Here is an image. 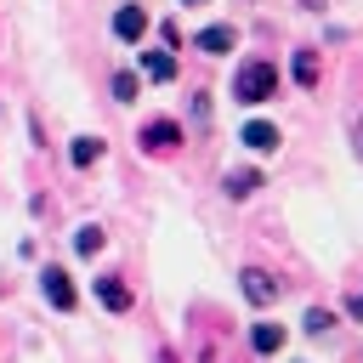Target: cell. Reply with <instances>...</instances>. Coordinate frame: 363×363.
<instances>
[{
	"instance_id": "6da1fadb",
	"label": "cell",
	"mask_w": 363,
	"mask_h": 363,
	"mask_svg": "<svg viewBox=\"0 0 363 363\" xmlns=\"http://www.w3.org/2000/svg\"><path fill=\"white\" fill-rule=\"evenodd\" d=\"M233 96L250 102V108L272 102V96H278V68H272V62H244V68L233 74Z\"/></svg>"
},
{
	"instance_id": "7a4b0ae2",
	"label": "cell",
	"mask_w": 363,
	"mask_h": 363,
	"mask_svg": "<svg viewBox=\"0 0 363 363\" xmlns=\"http://www.w3.org/2000/svg\"><path fill=\"white\" fill-rule=\"evenodd\" d=\"M238 289H244L250 306H272V301H278V278L261 272V267H244V272H238Z\"/></svg>"
},
{
	"instance_id": "3957f363",
	"label": "cell",
	"mask_w": 363,
	"mask_h": 363,
	"mask_svg": "<svg viewBox=\"0 0 363 363\" xmlns=\"http://www.w3.org/2000/svg\"><path fill=\"white\" fill-rule=\"evenodd\" d=\"M136 142H142V147H147V153H170V147H176V142H182V125H176V119H147V125H142V136H136Z\"/></svg>"
},
{
	"instance_id": "277c9868",
	"label": "cell",
	"mask_w": 363,
	"mask_h": 363,
	"mask_svg": "<svg viewBox=\"0 0 363 363\" xmlns=\"http://www.w3.org/2000/svg\"><path fill=\"white\" fill-rule=\"evenodd\" d=\"M40 289H45V301H51V306H57V312H74V301H79V295H74V284H68V272H62V267H45V272H40Z\"/></svg>"
},
{
	"instance_id": "5b68a950",
	"label": "cell",
	"mask_w": 363,
	"mask_h": 363,
	"mask_svg": "<svg viewBox=\"0 0 363 363\" xmlns=\"http://www.w3.org/2000/svg\"><path fill=\"white\" fill-rule=\"evenodd\" d=\"M113 34H119V40H142V34H147V11H142V6H119V11H113Z\"/></svg>"
},
{
	"instance_id": "8992f818",
	"label": "cell",
	"mask_w": 363,
	"mask_h": 363,
	"mask_svg": "<svg viewBox=\"0 0 363 363\" xmlns=\"http://www.w3.org/2000/svg\"><path fill=\"white\" fill-rule=\"evenodd\" d=\"M193 45H199V51H210V57H221V51H233V28H227V23H210V28H199V34H193Z\"/></svg>"
},
{
	"instance_id": "52a82bcc",
	"label": "cell",
	"mask_w": 363,
	"mask_h": 363,
	"mask_svg": "<svg viewBox=\"0 0 363 363\" xmlns=\"http://www.w3.org/2000/svg\"><path fill=\"white\" fill-rule=\"evenodd\" d=\"M238 142H244V147H255V153H272V147H278V125H267V119H250Z\"/></svg>"
},
{
	"instance_id": "ba28073f",
	"label": "cell",
	"mask_w": 363,
	"mask_h": 363,
	"mask_svg": "<svg viewBox=\"0 0 363 363\" xmlns=\"http://www.w3.org/2000/svg\"><path fill=\"white\" fill-rule=\"evenodd\" d=\"M96 301H102L108 312H130V289H125L119 278H96Z\"/></svg>"
},
{
	"instance_id": "9c48e42d",
	"label": "cell",
	"mask_w": 363,
	"mask_h": 363,
	"mask_svg": "<svg viewBox=\"0 0 363 363\" xmlns=\"http://www.w3.org/2000/svg\"><path fill=\"white\" fill-rule=\"evenodd\" d=\"M250 346H255L261 357H272V352H284V329H278V323H255V329H250Z\"/></svg>"
},
{
	"instance_id": "30bf717a",
	"label": "cell",
	"mask_w": 363,
	"mask_h": 363,
	"mask_svg": "<svg viewBox=\"0 0 363 363\" xmlns=\"http://www.w3.org/2000/svg\"><path fill=\"white\" fill-rule=\"evenodd\" d=\"M142 74L147 79H176V57L170 51H142Z\"/></svg>"
},
{
	"instance_id": "8fae6325",
	"label": "cell",
	"mask_w": 363,
	"mask_h": 363,
	"mask_svg": "<svg viewBox=\"0 0 363 363\" xmlns=\"http://www.w3.org/2000/svg\"><path fill=\"white\" fill-rule=\"evenodd\" d=\"M221 187H227V199H250V193L261 187V170H227Z\"/></svg>"
},
{
	"instance_id": "7c38bea8",
	"label": "cell",
	"mask_w": 363,
	"mask_h": 363,
	"mask_svg": "<svg viewBox=\"0 0 363 363\" xmlns=\"http://www.w3.org/2000/svg\"><path fill=\"white\" fill-rule=\"evenodd\" d=\"M68 159H74L79 170H91V164L102 159V142H96V136H74V147H68Z\"/></svg>"
},
{
	"instance_id": "4fadbf2b",
	"label": "cell",
	"mask_w": 363,
	"mask_h": 363,
	"mask_svg": "<svg viewBox=\"0 0 363 363\" xmlns=\"http://www.w3.org/2000/svg\"><path fill=\"white\" fill-rule=\"evenodd\" d=\"M295 85H318V51H295Z\"/></svg>"
},
{
	"instance_id": "5bb4252c",
	"label": "cell",
	"mask_w": 363,
	"mask_h": 363,
	"mask_svg": "<svg viewBox=\"0 0 363 363\" xmlns=\"http://www.w3.org/2000/svg\"><path fill=\"white\" fill-rule=\"evenodd\" d=\"M102 244H108V233H102V227H79V233H74V250H79V255H96Z\"/></svg>"
},
{
	"instance_id": "9a60e30c",
	"label": "cell",
	"mask_w": 363,
	"mask_h": 363,
	"mask_svg": "<svg viewBox=\"0 0 363 363\" xmlns=\"http://www.w3.org/2000/svg\"><path fill=\"white\" fill-rule=\"evenodd\" d=\"M113 96L119 102H136V74H113Z\"/></svg>"
},
{
	"instance_id": "2e32d148",
	"label": "cell",
	"mask_w": 363,
	"mask_h": 363,
	"mask_svg": "<svg viewBox=\"0 0 363 363\" xmlns=\"http://www.w3.org/2000/svg\"><path fill=\"white\" fill-rule=\"evenodd\" d=\"M329 323H335V318H329V312H323V306H312V312H306V335H323V329H329Z\"/></svg>"
},
{
	"instance_id": "e0dca14e",
	"label": "cell",
	"mask_w": 363,
	"mask_h": 363,
	"mask_svg": "<svg viewBox=\"0 0 363 363\" xmlns=\"http://www.w3.org/2000/svg\"><path fill=\"white\" fill-rule=\"evenodd\" d=\"M352 153H357V159H363V113H357V119H352Z\"/></svg>"
},
{
	"instance_id": "ac0fdd59",
	"label": "cell",
	"mask_w": 363,
	"mask_h": 363,
	"mask_svg": "<svg viewBox=\"0 0 363 363\" xmlns=\"http://www.w3.org/2000/svg\"><path fill=\"white\" fill-rule=\"evenodd\" d=\"M346 312H352V318H357V323H363V289H357V295H352V301H346Z\"/></svg>"
},
{
	"instance_id": "d6986e66",
	"label": "cell",
	"mask_w": 363,
	"mask_h": 363,
	"mask_svg": "<svg viewBox=\"0 0 363 363\" xmlns=\"http://www.w3.org/2000/svg\"><path fill=\"white\" fill-rule=\"evenodd\" d=\"M159 363H176V352H159Z\"/></svg>"
},
{
	"instance_id": "ffe728a7",
	"label": "cell",
	"mask_w": 363,
	"mask_h": 363,
	"mask_svg": "<svg viewBox=\"0 0 363 363\" xmlns=\"http://www.w3.org/2000/svg\"><path fill=\"white\" fill-rule=\"evenodd\" d=\"M182 6H204V0H182Z\"/></svg>"
}]
</instances>
